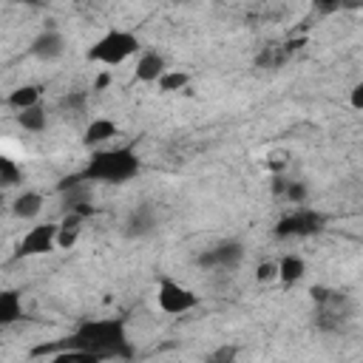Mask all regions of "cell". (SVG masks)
Masks as SVG:
<instances>
[{
	"instance_id": "27",
	"label": "cell",
	"mask_w": 363,
	"mask_h": 363,
	"mask_svg": "<svg viewBox=\"0 0 363 363\" xmlns=\"http://www.w3.org/2000/svg\"><path fill=\"white\" fill-rule=\"evenodd\" d=\"M230 357H235V349H227V346L213 354V360H230Z\"/></svg>"
},
{
	"instance_id": "28",
	"label": "cell",
	"mask_w": 363,
	"mask_h": 363,
	"mask_svg": "<svg viewBox=\"0 0 363 363\" xmlns=\"http://www.w3.org/2000/svg\"><path fill=\"white\" fill-rule=\"evenodd\" d=\"M360 6H363V0H340V9H349V11H354Z\"/></svg>"
},
{
	"instance_id": "10",
	"label": "cell",
	"mask_w": 363,
	"mask_h": 363,
	"mask_svg": "<svg viewBox=\"0 0 363 363\" xmlns=\"http://www.w3.org/2000/svg\"><path fill=\"white\" fill-rule=\"evenodd\" d=\"M37 60H43V62H51V60H60L62 57V51H65V37L60 34V31H43V34H37L34 40H31V48H28Z\"/></svg>"
},
{
	"instance_id": "26",
	"label": "cell",
	"mask_w": 363,
	"mask_h": 363,
	"mask_svg": "<svg viewBox=\"0 0 363 363\" xmlns=\"http://www.w3.org/2000/svg\"><path fill=\"white\" fill-rule=\"evenodd\" d=\"M315 6L329 14V11H337V9H340V0H315Z\"/></svg>"
},
{
	"instance_id": "6",
	"label": "cell",
	"mask_w": 363,
	"mask_h": 363,
	"mask_svg": "<svg viewBox=\"0 0 363 363\" xmlns=\"http://www.w3.org/2000/svg\"><path fill=\"white\" fill-rule=\"evenodd\" d=\"M326 227V216L318 213V210H309V207H301L289 216H284L278 224H275V235L278 238H303V235H315Z\"/></svg>"
},
{
	"instance_id": "9",
	"label": "cell",
	"mask_w": 363,
	"mask_h": 363,
	"mask_svg": "<svg viewBox=\"0 0 363 363\" xmlns=\"http://www.w3.org/2000/svg\"><path fill=\"white\" fill-rule=\"evenodd\" d=\"M159 227V216H156V207L153 204H139L128 213L125 224H122V233L128 238H147L153 235V230Z\"/></svg>"
},
{
	"instance_id": "24",
	"label": "cell",
	"mask_w": 363,
	"mask_h": 363,
	"mask_svg": "<svg viewBox=\"0 0 363 363\" xmlns=\"http://www.w3.org/2000/svg\"><path fill=\"white\" fill-rule=\"evenodd\" d=\"M255 278H258V281H275V278H278V264H275V261H264V264L258 267Z\"/></svg>"
},
{
	"instance_id": "2",
	"label": "cell",
	"mask_w": 363,
	"mask_h": 363,
	"mask_svg": "<svg viewBox=\"0 0 363 363\" xmlns=\"http://www.w3.org/2000/svg\"><path fill=\"white\" fill-rule=\"evenodd\" d=\"M136 173H139V156L130 147H108V150H96L88 159L82 179L105 182V184H125Z\"/></svg>"
},
{
	"instance_id": "17",
	"label": "cell",
	"mask_w": 363,
	"mask_h": 363,
	"mask_svg": "<svg viewBox=\"0 0 363 363\" xmlns=\"http://www.w3.org/2000/svg\"><path fill=\"white\" fill-rule=\"evenodd\" d=\"M275 264H278V278H281V284H295V281H301L303 272H306V264H303L301 255H284V258L275 261Z\"/></svg>"
},
{
	"instance_id": "22",
	"label": "cell",
	"mask_w": 363,
	"mask_h": 363,
	"mask_svg": "<svg viewBox=\"0 0 363 363\" xmlns=\"http://www.w3.org/2000/svg\"><path fill=\"white\" fill-rule=\"evenodd\" d=\"M156 82H159V88L167 91V94H170V91H182V88H187V74H184V71H164Z\"/></svg>"
},
{
	"instance_id": "23",
	"label": "cell",
	"mask_w": 363,
	"mask_h": 363,
	"mask_svg": "<svg viewBox=\"0 0 363 363\" xmlns=\"http://www.w3.org/2000/svg\"><path fill=\"white\" fill-rule=\"evenodd\" d=\"M306 193H309V190H306V184H303V182H286L281 196H284V199H289L292 204H303V201H306Z\"/></svg>"
},
{
	"instance_id": "15",
	"label": "cell",
	"mask_w": 363,
	"mask_h": 363,
	"mask_svg": "<svg viewBox=\"0 0 363 363\" xmlns=\"http://www.w3.org/2000/svg\"><path fill=\"white\" fill-rule=\"evenodd\" d=\"M40 210H43V196L34 190H26L11 201V213L17 218H34V216H40Z\"/></svg>"
},
{
	"instance_id": "5",
	"label": "cell",
	"mask_w": 363,
	"mask_h": 363,
	"mask_svg": "<svg viewBox=\"0 0 363 363\" xmlns=\"http://www.w3.org/2000/svg\"><path fill=\"white\" fill-rule=\"evenodd\" d=\"M60 196H62V213H79L88 218L94 213V196H91V182L82 179V173L65 176L60 182Z\"/></svg>"
},
{
	"instance_id": "20",
	"label": "cell",
	"mask_w": 363,
	"mask_h": 363,
	"mask_svg": "<svg viewBox=\"0 0 363 363\" xmlns=\"http://www.w3.org/2000/svg\"><path fill=\"white\" fill-rule=\"evenodd\" d=\"M289 48H278V45H269L264 48V54H258V65L261 68H281L286 60H289Z\"/></svg>"
},
{
	"instance_id": "4",
	"label": "cell",
	"mask_w": 363,
	"mask_h": 363,
	"mask_svg": "<svg viewBox=\"0 0 363 363\" xmlns=\"http://www.w3.org/2000/svg\"><path fill=\"white\" fill-rule=\"evenodd\" d=\"M156 303L167 315H184V312L199 306V295L190 286H184L173 278H162L159 286H156Z\"/></svg>"
},
{
	"instance_id": "21",
	"label": "cell",
	"mask_w": 363,
	"mask_h": 363,
	"mask_svg": "<svg viewBox=\"0 0 363 363\" xmlns=\"http://www.w3.org/2000/svg\"><path fill=\"white\" fill-rule=\"evenodd\" d=\"M20 182H23V170L9 156L0 153V187H14Z\"/></svg>"
},
{
	"instance_id": "14",
	"label": "cell",
	"mask_w": 363,
	"mask_h": 363,
	"mask_svg": "<svg viewBox=\"0 0 363 363\" xmlns=\"http://www.w3.org/2000/svg\"><path fill=\"white\" fill-rule=\"evenodd\" d=\"M82 221L85 218L79 213H62V221L57 224V247H62V250L74 247V241L82 230Z\"/></svg>"
},
{
	"instance_id": "12",
	"label": "cell",
	"mask_w": 363,
	"mask_h": 363,
	"mask_svg": "<svg viewBox=\"0 0 363 363\" xmlns=\"http://www.w3.org/2000/svg\"><path fill=\"white\" fill-rule=\"evenodd\" d=\"M164 57L159 51H145L136 62V79L139 82H156L162 74H164Z\"/></svg>"
},
{
	"instance_id": "8",
	"label": "cell",
	"mask_w": 363,
	"mask_h": 363,
	"mask_svg": "<svg viewBox=\"0 0 363 363\" xmlns=\"http://www.w3.org/2000/svg\"><path fill=\"white\" fill-rule=\"evenodd\" d=\"M244 261V244L241 241H221L199 255V267L204 269H235Z\"/></svg>"
},
{
	"instance_id": "16",
	"label": "cell",
	"mask_w": 363,
	"mask_h": 363,
	"mask_svg": "<svg viewBox=\"0 0 363 363\" xmlns=\"http://www.w3.org/2000/svg\"><path fill=\"white\" fill-rule=\"evenodd\" d=\"M17 125H20L23 130H31V133H40V130H45V125H48L45 108L37 102V105H31V108H23V111H17Z\"/></svg>"
},
{
	"instance_id": "11",
	"label": "cell",
	"mask_w": 363,
	"mask_h": 363,
	"mask_svg": "<svg viewBox=\"0 0 363 363\" xmlns=\"http://www.w3.org/2000/svg\"><path fill=\"white\" fill-rule=\"evenodd\" d=\"M111 136H116V122L113 119H105V116H96L88 122L85 133H82V145L85 147H96L102 142H108Z\"/></svg>"
},
{
	"instance_id": "1",
	"label": "cell",
	"mask_w": 363,
	"mask_h": 363,
	"mask_svg": "<svg viewBox=\"0 0 363 363\" xmlns=\"http://www.w3.org/2000/svg\"><path fill=\"white\" fill-rule=\"evenodd\" d=\"M62 346H74V349H85L91 354H96V360H116V357H130V340H128V329L125 320L119 318H102V320H82L68 337L60 340Z\"/></svg>"
},
{
	"instance_id": "7",
	"label": "cell",
	"mask_w": 363,
	"mask_h": 363,
	"mask_svg": "<svg viewBox=\"0 0 363 363\" xmlns=\"http://www.w3.org/2000/svg\"><path fill=\"white\" fill-rule=\"evenodd\" d=\"M54 247H57V224H37V227H31V230L20 238L14 255H17V258L45 255V252H51Z\"/></svg>"
},
{
	"instance_id": "30",
	"label": "cell",
	"mask_w": 363,
	"mask_h": 363,
	"mask_svg": "<svg viewBox=\"0 0 363 363\" xmlns=\"http://www.w3.org/2000/svg\"><path fill=\"white\" fill-rule=\"evenodd\" d=\"M11 3H26V6H34V3H40V0H11Z\"/></svg>"
},
{
	"instance_id": "3",
	"label": "cell",
	"mask_w": 363,
	"mask_h": 363,
	"mask_svg": "<svg viewBox=\"0 0 363 363\" xmlns=\"http://www.w3.org/2000/svg\"><path fill=\"white\" fill-rule=\"evenodd\" d=\"M136 51H139V37L136 34H130V31H108L88 48V60L91 62H102V65H119L128 57H133Z\"/></svg>"
},
{
	"instance_id": "13",
	"label": "cell",
	"mask_w": 363,
	"mask_h": 363,
	"mask_svg": "<svg viewBox=\"0 0 363 363\" xmlns=\"http://www.w3.org/2000/svg\"><path fill=\"white\" fill-rule=\"evenodd\" d=\"M23 318V301L17 289H0V326H11Z\"/></svg>"
},
{
	"instance_id": "18",
	"label": "cell",
	"mask_w": 363,
	"mask_h": 363,
	"mask_svg": "<svg viewBox=\"0 0 363 363\" xmlns=\"http://www.w3.org/2000/svg\"><path fill=\"white\" fill-rule=\"evenodd\" d=\"M37 102H40V88H37V85H20V88H14V91L9 94V105H11L14 111L31 108V105H37Z\"/></svg>"
},
{
	"instance_id": "25",
	"label": "cell",
	"mask_w": 363,
	"mask_h": 363,
	"mask_svg": "<svg viewBox=\"0 0 363 363\" xmlns=\"http://www.w3.org/2000/svg\"><path fill=\"white\" fill-rule=\"evenodd\" d=\"M352 108L354 111H363V85L360 82L352 88Z\"/></svg>"
},
{
	"instance_id": "29",
	"label": "cell",
	"mask_w": 363,
	"mask_h": 363,
	"mask_svg": "<svg viewBox=\"0 0 363 363\" xmlns=\"http://www.w3.org/2000/svg\"><path fill=\"white\" fill-rule=\"evenodd\" d=\"M108 82H111V74H108V71H105V74H99V77H96V85H94V88H96V91H99V88H105V85H108Z\"/></svg>"
},
{
	"instance_id": "19",
	"label": "cell",
	"mask_w": 363,
	"mask_h": 363,
	"mask_svg": "<svg viewBox=\"0 0 363 363\" xmlns=\"http://www.w3.org/2000/svg\"><path fill=\"white\" fill-rule=\"evenodd\" d=\"M60 111H65V113H82L85 111V105H88V94L85 91H68V94H62L60 96Z\"/></svg>"
}]
</instances>
